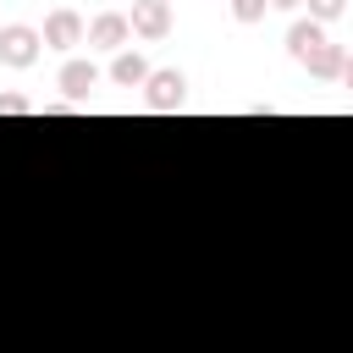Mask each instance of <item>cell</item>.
Returning a JSON list of instances; mask_svg holds the SVG:
<instances>
[{"mask_svg": "<svg viewBox=\"0 0 353 353\" xmlns=\"http://www.w3.org/2000/svg\"><path fill=\"white\" fill-rule=\"evenodd\" d=\"M39 50H44V33L39 28H28V22H6L0 28V61L6 66H33Z\"/></svg>", "mask_w": 353, "mask_h": 353, "instance_id": "obj_1", "label": "cell"}, {"mask_svg": "<svg viewBox=\"0 0 353 353\" xmlns=\"http://www.w3.org/2000/svg\"><path fill=\"white\" fill-rule=\"evenodd\" d=\"M132 33L138 39H165L171 33V0H132Z\"/></svg>", "mask_w": 353, "mask_h": 353, "instance_id": "obj_2", "label": "cell"}, {"mask_svg": "<svg viewBox=\"0 0 353 353\" xmlns=\"http://www.w3.org/2000/svg\"><path fill=\"white\" fill-rule=\"evenodd\" d=\"M83 39H88V22H83L77 11L61 6V11L44 17V44H50V50H72V44H83Z\"/></svg>", "mask_w": 353, "mask_h": 353, "instance_id": "obj_3", "label": "cell"}, {"mask_svg": "<svg viewBox=\"0 0 353 353\" xmlns=\"http://www.w3.org/2000/svg\"><path fill=\"white\" fill-rule=\"evenodd\" d=\"M182 94H188V77L182 72H149V83H143V105L149 110H176Z\"/></svg>", "mask_w": 353, "mask_h": 353, "instance_id": "obj_4", "label": "cell"}, {"mask_svg": "<svg viewBox=\"0 0 353 353\" xmlns=\"http://www.w3.org/2000/svg\"><path fill=\"white\" fill-rule=\"evenodd\" d=\"M127 39H132V22L121 17V11H99L94 22H88V44H99V50H127Z\"/></svg>", "mask_w": 353, "mask_h": 353, "instance_id": "obj_5", "label": "cell"}, {"mask_svg": "<svg viewBox=\"0 0 353 353\" xmlns=\"http://www.w3.org/2000/svg\"><path fill=\"white\" fill-rule=\"evenodd\" d=\"M320 44H331V39H325V22L309 17V22H292V28H287V55H292V61H309Z\"/></svg>", "mask_w": 353, "mask_h": 353, "instance_id": "obj_6", "label": "cell"}, {"mask_svg": "<svg viewBox=\"0 0 353 353\" xmlns=\"http://www.w3.org/2000/svg\"><path fill=\"white\" fill-rule=\"evenodd\" d=\"M55 83H61V94H66V99L77 105V99H88V88L99 83V66H94V61H66Z\"/></svg>", "mask_w": 353, "mask_h": 353, "instance_id": "obj_7", "label": "cell"}, {"mask_svg": "<svg viewBox=\"0 0 353 353\" xmlns=\"http://www.w3.org/2000/svg\"><path fill=\"white\" fill-rule=\"evenodd\" d=\"M110 83H116V88H143V83H149V61H143L138 50H121V55L110 61Z\"/></svg>", "mask_w": 353, "mask_h": 353, "instance_id": "obj_8", "label": "cell"}, {"mask_svg": "<svg viewBox=\"0 0 353 353\" xmlns=\"http://www.w3.org/2000/svg\"><path fill=\"white\" fill-rule=\"evenodd\" d=\"M303 66H309V77H342V66H347V50H342V44H320V50H314Z\"/></svg>", "mask_w": 353, "mask_h": 353, "instance_id": "obj_9", "label": "cell"}, {"mask_svg": "<svg viewBox=\"0 0 353 353\" xmlns=\"http://www.w3.org/2000/svg\"><path fill=\"white\" fill-rule=\"evenodd\" d=\"M226 6H232V17H237V22H259V17L270 11V0H226Z\"/></svg>", "mask_w": 353, "mask_h": 353, "instance_id": "obj_10", "label": "cell"}, {"mask_svg": "<svg viewBox=\"0 0 353 353\" xmlns=\"http://www.w3.org/2000/svg\"><path fill=\"white\" fill-rule=\"evenodd\" d=\"M303 6H309V17H314V22H331V17H342V11H347V0H303Z\"/></svg>", "mask_w": 353, "mask_h": 353, "instance_id": "obj_11", "label": "cell"}, {"mask_svg": "<svg viewBox=\"0 0 353 353\" xmlns=\"http://www.w3.org/2000/svg\"><path fill=\"white\" fill-rule=\"evenodd\" d=\"M22 110H33L22 94H0V116H22Z\"/></svg>", "mask_w": 353, "mask_h": 353, "instance_id": "obj_12", "label": "cell"}, {"mask_svg": "<svg viewBox=\"0 0 353 353\" xmlns=\"http://www.w3.org/2000/svg\"><path fill=\"white\" fill-rule=\"evenodd\" d=\"M270 6H276V11H298L303 0H270Z\"/></svg>", "mask_w": 353, "mask_h": 353, "instance_id": "obj_13", "label": "cell"}, {"mask_svg": "<svg viewBox=\"0 0 353 353\" xmlns=\"http://www.w3.org/2000/svg\"><path fill=\"white\" fill-rule=\"evenodd\" d=\"M342 83H347V88H353V55H347V66H342Z\"/></svg>", "mask_w": 353, "mask_h": 353, "instance_id": "obj_14", "label": "cell"}]
</instances>
